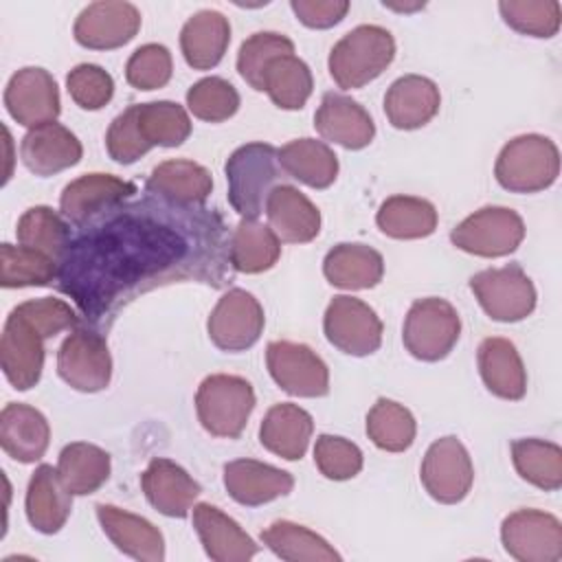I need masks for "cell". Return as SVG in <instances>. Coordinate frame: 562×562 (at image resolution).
<instances>
[{"label": "cell", "instance_id": "1", "mask_svg": "<svg viewBox=\"0 0 562 562\" xmlns=\"http://www.w3.org/2000/svg\"><path fill=\"white\" fill-rule=\"evenodd\" d=\"M200 206H178L162 198L116 206L61 257L59 281L90 321L112 312V303L136 296L171 279H213L217 237L213 217Z\"/></svg>", "mask_w": 562, "mask_h": 562}, {"label": "cell", "instance_id": "2", "mask_svg": "<svg viewBox=\"0 0 562 562\" xmlns=\"http://www.w3.org/2000/svg\"><path fill=\"white\" fill-rule=\"evenodd\" d=\"M395 57L391 31L378 24H360L345 33L327 57L331 79L342 90H358L378 79Z\"/></svg>", "mask_w": 562, "mask_h": 562}, {"label": "cell", "instance_id": "3", "mask_svg": "<svg viewBox=\"0 0 562 562\" xmlns=\"http://www.w3.org/2000/svg\"><path fill=\"white\" fill-rule=\"evenodd\" d=\"M224 171L228 180V202L241 220H257L266 209L268 195L283 178L279 149L259 140L237 147L228 156Z\"/></svg>", "mask_w": 562, "mask_h": 562}, {"label": "cell", "instance_id": "4", "mask_svg": "<svg viewBox=\"0 0 562 562\" xmlns=\"http://www.w3.org/2000/svg\"><path fill=\"white\" fill-rule=\"evenodd\" d=\"M494 176L512 193L544 191L560 176V151L549 136L520 134L503 145Z\"/></svg>", "mask_w": 562, "mask_h": 562}, {"label": "cell", "instance_id": "5", "mask_svg": "<svg viewBox=\"0 0 562 562\" xmlns=\"http://www.w3.org/2000/svg\"><path fill=\"white\" fill-rule=\"evenodd\" d=\"M252 384L241 375L211 373L195 393V413L202 428L213 437L237 439L255 411Z\"/></svg>", "mask_w": 562, "mask_h": 562}, {"label": "cell", "instance_id": "6", "mask_svg": "<svg viewBox=\"0 0 562 562\" xmlns=\"http://www.w3.org/2000/svg\"><path fill=\"white\" fill-rule=\"evenodd\" d=\"M461 336L457 307L439 296L417 299L404 318L402 342L406 351L422 362L443 360Z\"/></svg>", "mask_w": 562, "mask_h": 562}, {"label": "cell", "instance_id": "7", "mask_svg": "<svg viewBox=\"0 0 562 562\" xmlns=\"http://www.w3.org/2000/svg\"><path fill=\"white\" fill-rule=\"evenodd\" d=\"M468 285L492 321L518 323L536 310L533 281L518 263L481 270L470 277Z\"/></svg>", "mask_w": 562, "mask_h": 562}, {"label": "cell", "instance_id": "8", "mask_svg": "<svg viewBox=\"0 0 562 562\" xmlns=\"http://www.w3.org/2000/svg\"><path fill=\"white\" fill-rule=\"evenodd\" d=\"M522 217L507 206H483L461 220L452 233L450 241L476 257H505L512 255L525 239Z\"/></svg>", "mask_w": 562, "mask_h": 562}, {"label": "cell", "instance_id": "9", "mask_svg": "<svg viewBox=\"0 0 562 562\" xmlns=\"http://www.w3.org/2000/svg\"><path fill=\"white\" fill-rule=\"evenodd\" d=\"M44 340L48 336L40 325L15 305L2 327L0 336V367L9 384L18 391H29L42 378Z\"/></svg>", "mask_w": 562, "mask_h": 562}, {"label": "cell", "instance_id": "10", "mask_svg": "<svg viewBox=\"0 0 562 562\" xmlns=\"http://www.w3.org/2000/svg\"><path fill=\"white\" fill-rule=\"evenodd\" d=\"M382 321L364 301L338 294L323 316V331L329 345L349 356H371L382 345Z\"/></svg>", "mask_w": 562, "mask_h": 562}, {"label": "cell", "instance_id": "11", "mask_svg": "<svg viewBox=\"0 0 562 562\" xmlns=\"http://www.w3.org/2000/svg\"><path fill=\"white\" fill-rule=\"evenodd\" d=\"M419 479L437 503H461L474 483V465L461 439L448 435L432 441L424 454Z\"/></svg>", "mask_w": 562, "mask_h": 562}, {"label": "cell", "instance_id": "12", "mask_svg": "<svg viewBox=\"0 0 562 562\" xmlns=\"http://www.w3.org/2000/svg\"><path fill=\"white\" fill-rule=\"evenodd\" d=\"M503 549L518 562H558L562 522L542 509H516L501 522Z\"/></svg>", "mask_w": 562, "mask_h": 562}, {"label": "cell", "instance_id": "13", "mask_svg": "<svg viewBox=\"0 0 562 562\" xmlns=\"http://www.w3.org/2000/svg\"><path fill=\"white\" fill-rule=\"evenodd\" d=\"M266 364L270 378L294 397H323L329 393V369L325 360L303 342H268Z\"/></svg>", "mask_w": 562, "mask_h": 562}, {"label": "cell", "instance_id": "14", "mask_svg": "<svg viewBox=\"0 0 562 562\" xmlns=\"http://www.w3.org/2000/svg\"><path fill=\"white\" fill-rule=\"evenodd\" d=\"M266 316L261 303L246 290H228L211 310L206 331L211 342L222 351H246L263 331Z\"/></svg>", "mask_w": 562, "mask_h": 562}, {"label": "cell", "instance_id": "15", "mask_svg": "<svg viewBox=\"0 0 562 562\" xmlns=\"http://www.w3.org/2000/svg\"><path fill=\"white\" fill-rule=\"evenodd\" d=\"M57 373L75 391L97 393L112 380V356L101 334L75 329L57 351Z\"/></svg>", "mask_w": 562, "mask_h": 562}, {"label": "cell", "instance_id": "16", "mask_svg": "<svg viewBox=\"0 0 562 562\" xmlns=\"http://www.w3.org/2000/svg\"><path fill=\"white\" fill-rule=\"evenodd\" d=\"M140 11L125 0H99L81 9L72 35L90 50H112L132 42L140 29Z\"/></svg>", "mask_w": 562, "mask_h": 562}, {"label": "cell", "instance_id": "17", "mask_svg": "<svg viewBox=\"0 0 562 562\" xmlns=\"http://www.w3.org/2000/svg\"><path fill=\"white\" fill-rule=\"evenodd\" d=\"M4 108L13 121L29 130L53 123L61 112L55 77L40 66L20 68L4 88Z\"/></svg>", "mask_w": 562, "mask_h": 562}, {"label": "cell", "instance_id": "18", "mask_svg": "<svg viewBox=\"0 0 562 562\" xmlns=\"http://www.w3.org/2000/svg\"><path fill=\"white\" fill-rule=\"evenodd\" d=\"M134 193L136 187L132 182L112 173H86L64 187L59 195V211L70 224L86 226L121 206Z\"/></svg>", "mask_w": 562, "mask_h": 562}, {"label": "cell", "instance_id": "19", "mask_svg": "<svg viewBox=\"0 0 562 562\" xmlns=\"http://www.w3.org/2000/svg\"><path fill=\"white\" fill-rule=\"evenodd\" d=\"M140 487L149 505L169 518H184L200 496V483L176 461L156 457L140 474Z\"/></svg>", "mask_w": 562, "mask_h": 562}, {"label": "cell", "instance_id": "20", "mask_svg": "<svg viewBox=\"0 0 562 562\" xmlns=\"http://www.w3.org/2000/svg\"><path fill=\"white\" fill-rule=\"evenodd\" d=\"M316 132L345 149H364L375 136L371 114L351 97L340 92H325L314 114Z\"/></svg>", "mask_w": 562, "mask_h": 562}, {"label": "cell", "instance_id": "21", "mask_svg": "<svg viewBox=\"0 0 562 562\" xmlns=\"http://www.w3.org/2000/svg\"><path fill=\"white\" fill-rule=\"evenodd\" d=\"M81 140L59 123H44L31 127L20 143V158L35 176H55L75 167L81 160Z\"/></svg>", "mask_w": 562, "mask_h": 562}, {"label": "cell", "instance_id": "22", "mask_svg": "<svg viewBox=\"0 0 562 562\" xmlns=\"http://www.w3.org/2000/svg\"><path fill=\"white\" fill-rule=\"evenodd\" d=\"M224 487L235 503L259 507L288 496L294 487V476L257 459H235L224 465Z\"/></svg>", "mask_w": 562, "mask_h": 562}, {"label": "cell", "instance_id": "23", "mask_svg": "<svg viewBox=\"0 0 562 562\" xmlns=\"http://www.w3.org/2000/svg\"><path fill=\"white\" fill-rule=\"evenodd\" d=\"M97 518L103 533L121 553L138 562L165 560V538L147 518L108 503L97 505Z\"/></svg>", "mask_w": 562, "mask_h": 562}, {"label": "cell", "instance_id": "24", "mask_svg": "<svg viewBox=\"0 0 562 562\" xmlns=\"http://www.w3.org/2000/svg\"><path fill=\"white\" fill-rule=\"evenodd\" d=\"M193 527L213 562H246L259 551L239 522L211 503L193 505Z\"/></svg>", "mask_w": 562, "mask_h": 562}, {"label": "cell", "instance_id": "25", "mask_svg": "<svg viewBox=\"0 0 562 562\" xmlns=\"http://www.w3.org/2000/svg\"><path fill=\"white\" fill-rule=\"evenodd\" d=\"M441 105L439 88L422 75L395 79L384 94V114L395 130H419L430 123Z\"/></svg>", "mask_w": 562, "mask_h": 562}, {"label": "cell", "instance_id": "26", "mask_svg": "<svg viewBox=\"0 0 562 562\" xmlns=\"http://www.w3.org/2000/svg\"><path fill=\"white\" fill-rule=\"evenodd\" d=\"M72 496L75 494L61 481L57 468L48 463L37 465L29 479L24 501L31 527L46 536L57 533L72 512Z\"/></svg>", "mask_w": 562, "mask_h": 562}, {"label": "cell", "instance_id": "27", "mask_svg": "<svg viewBox=\"0 0 562 562\" xmlns=\"http://www.w3.org/2000/svg\"><path fill=\"white\" fill-rule=\"evenodd\" d=\"M268 226L279 241L307 244L321 233V211L292 184H279L266 202Z\"/></svg>", "mask_w": 562, "mask_h": 562}, {"label": "cell", "instance_id": "28", "mask_svg": "<svg viewBox=\"0 0 562 562\" xmlns=\"http://www.w3.org/2000/svg\"><path fill=\"white\" fill-rule=\"evenodd\" d=\"M50 443V426L44 413L29 404L9 402L0 413V446L20 463H35Z\"/></svg>", "mask_w": 562, "mask_h": 562}, {"label": "cell", "instance_id": "29", "mask_svg": "<svg viewBox=\"0 0 562 562\" xmlns=\"http://www.w3.org/2000/svg\"><path fill=\"white\" fill-rule=\"evenodd\" d=\"M479 373L487 391L501 400H522L527 393V371L516 345L492 336L479 345Z\"/></svg>", "mask_w": 562, "mask_h": 562}, {"label": "cell", "instance_id": "30", "mask_svg": "<svg viewBox=\"0 0 562 562\" xmlns=\"http://www.w3.org/2000/svg\"><path fill=\"white\" fill-rule=\"evenodd\" d=\"M147 191L178 206H202L213 191V178L206 167L187 158H173L151 169Z\"/></svg>", "mask_w": 562, "mask_h": 562}, {"label": "cell", "instance_id": "31", "mask_svg": "<svg viewBox=\"0 0 562 562\" xmlns=\"http://www.w3.org/2000/svg\"><path fill=\"white\" fill-rule=\"evenodd\" d=\"M312 432V415L296 404L281 402L270 406L263 415L259 426V441L268 452L285 461H299L307 452Z\"/></svg>", "mask_w": 562, "mask_h": 562}, {"label": "cell", "instance_id": "32", "mask_svg": "<svg viewBox=\"0 0 562 562\" xmlns=\"http://www.w3.org/2000/svg\"><path fill=\"white\" fill-rule=\"evenodd\" d=\"M231 44L228 18L213 9L193 13L180 31V50L193 70L215 68Z\"/></svg>", "mask_w": 562, "mask_h": 562}, {"label": "cell", "instance_id": "33", "mask_svg": "<svg viewBox=\"0 0 562 562\" xmlns=\"http://www.w3.org/2000/svg\"><path fill=\"white\" fill-rule=\"evenodd\" d=\"M323 274L334 288L369 290L382 281L384 259L367 244H338L325 255Z\"/></svg>", "mask_w": 562, "mask_h": 562}, {"label": "cell", "instance_id": "34", "mask_svg": "<svg viewBox=\"0 0 562 562\" xmlns=\"http://www.w3.org/2000/svg\"><path fill=\"white\" fill-rule=\"evenodd\" d=\"M283 173L312 189H327L338 178V156L316 138H294L279 149Z\"/></svg>", "mask_w": 562, "mask_h": 562}, {"label": "cell", "instance_id": "35", "mask_svg": "<svg viewBox=\"0 0 562 562\" xmlns=\"http://www.w3.org/2000/svg\"><path fill=\"white\" fill-rule=\"evenodd\" d=\"M439 222L432 202L415 195H391L386 198L378 213V228L393 239H422L435 233Z\"/></svg>", "mask_w": 562, "mask_h": 562}, {"label": "cell", "instance_id": "36", "mask_svg": "<svg viewBox=\"0 0 562 562\" xmlns=\"http://www.w3.org/2000/svg\"><path fill=\"white\" fill-rule=\"evenodd\" d=\"M261 540L288 562H340V553L323 536L292 520H274L261 531Z\"/></svg>", "mask_w": 562, "mask_h": 562}, {"label": "cell", "instance_id": "37", "mask_svg": "<svg viewBox=\"0 0 562 562\" xmlns=\"http://www.w3.org/2000/svg\"><path fill=\"white\" fill-rule=\"evenodd\" d=\"M110 454L88 441L66 443L57 459V472L75 496L94 494L110 479Z\"/></svg>", "mask_w": 562, "mask_h": 562}, {"label": "cell", "instance_id": "38", "mask_svg": "<svg viewBox=\"0 0 562 562\" xmlns=\"http://www.w3.org/2000/svg\"><path fill=\"white\" fill-rule=\"evenodd\" d=\"M281 257V241L274 231L257 220H241L231 235L228 259L237 272L259 274L270 270Z\"/></svg>", "mask_w": 562, "mask_h": 562}, {"label": "cell", "instance_id": "39", "mask_svg": "<svg viewBox=\"0 0 562 562\" xmlns=\"http://www.w3.org/2000/svg\"><path fill=\"white\" fill-rule=\"evenodd\" d=\"M512 461L522 481L555 492L562 487V448L553 441L527 437L512 441Z\"/></svg>", "mask_w": 562, "mask_h": 562}, {"label": "cell", "instance_id": "40", "mask_svg": "<svg viewBox=\"0 0 562 562\" xmlns=\"http://www.w3.org/2000/svg\"><path fill=\"white\" fill-rule=\"evenodd\" d=\"M134 114L138 132L149 149L178 147L191 134L189 112L176 101L134 103Z\"/></svg>", "mask_w": 562, "mask_h": 562}, {"label": "cell", "instance_id": "41", "mask_svg": "<svg viewBox=\"0 0 562 562\" xmlns=\"http://www.w3.org/2000/svg\"><path fill=\"white\" fill-rule=\"evenodd\" d=\"M314 88L310 66L292 55L277 57L263 75V92L281 110H301Z\"/></svg>", "mask_w": 562, "mask_h": 562}, {"label": "cell", "instance_id": "42", "mask_svg": "<svg viewBox=\"0 0 562 562\" xmlns=\"http://www.w3.org/2000/svg\"><path fill=\"white\" fill-rule=\"evenodd\" d=\"M367 435L384 452H404L415 441L417 422L404 404L380 397L367 413Z\"/></svg>", "mask_w": 562, "mask_h": 562}, {"label": "cell", "instance_id": "43", "mask_svg": "<svg viewBox=\"0 0 562 562\" xmlns=\"http://www.w3.org/2000/svg\"><path fill=\"white\" fill-rule=\"evenodd\" d=\"M15 237L20 246L40 250L61 263V257L70 244V228L57 211L40 204L22 213L18 220Z\"/></svg>", "mask_w": 562, "mask_h": 562}, {"label": "cell", "instance_id": "44", "mask_svg": "<svg viewBox=\"0 0 562 562\" xmlns=\"http://www.w3.org/2000/svg\"><path fill=\"white\" fill-rule=\"evenodd\" d=\"M61 263L40 250L26 246L2 244L0 246V285L2 288H29L48 285L59 277Z\"/></svg>", "mask_w": 562, "mask_h": 562}, {"label": "cell", "instance_id": "45", "mask_svg": "<svg viewBox=\"0 0 562 562\" xmlns=\"http://www.w3.org/2000/svg\"><path fill=\"white\" fill-rule=\"evenodd\" d=\"M294 53V42L277 31H259L241 42L237 53L239 77L257 92H263L266 68L283 55Z\"/></svg>", "mask_w": 562, "mask_h": 562}, {"label": "cell", "instance_id": "46", "mask_svg": "<svg viewBox=\"0 0 562 562\" xmlns=\"http://www.w3.org/2000/svg\"><path fill=\"white\" fill-rule=\"evenodd\" d=\"M503 22L520 35L553 37L560 31L562 7L558 0H503L498 2Z\"/></svg>", "mask_w": 562, "mask_h": 562}, {"label": "cell", "instance_id": "47", "mask_svg": "<svg viewBox=\"0 0 562 562\" xmlns=\"http://www.w3.org/2000/svg\"><path fill=\"white\" fill-rule=\"evenodd\" d=\"M187 108L200 121L222 123L239 110V92L222 77H204L187 90Z\"/></svg>", "mask_w": 562, "mask_h": 562}, {"label": "cell", "instance_id": "48", "mask_svg": "<svg viewBox=\"0 0 562 562\" xmlns=\"http://www.w3.org/2000/svg\"><path fill=\"white\" fill-rule=\"evenodd\" d=\"M173 72V59L167 46L162 44H143L138 46L127 64H125V79L136 90H158L169 83Z\"/></svg>", "mask_w": 562, "mask_h": 562}, {"label": "cell", "instance_id": "49", "mask_svg": "<svg viewBox=\"0 0 562 562\" xmlns=\"http://www.w3.org/2000/svg\"><path fill=\"white\" fill-rule=\"evenodd\" d=\"M314 463L329 481L353 479L362 470V450L338 435H318L314 443Z\"/></svg>", "mask_w": 562, "mask_h": 562}, {"label": "cell", "instance_id": "50", "mask_svg": "<svg viewBox=\"0 0 562 562\" xmlns=\"http://www.w3.org/2000/svg\"><path fill=\"white\" fill-rule=\"evenodd\" d=\"M66 88L81 110H101L112 101L114 79L97 64H79L68 72Z\"/></svg>", "mask_w": 562, "mask_h": 562}, {"label": "cell", "instance_id": "51", "mask_svg": "<svg viewBox=\"0 0 562 562\" xmlns=\"http://www.w3.org/2000/svg\"><path fill=\"white\" fill-rule=\"evenodd\" d=\"M105 149H108L110 158L119 165H132L149 151V147L145 145V140L138 132L134 105L125 108L110 123V127L105 132Z\"/></svg>", "mask_w": 562, "mask_h": 562}, {"label": "cell", "instance_id": "52", "mask_svg": "<svg viewBox=\"0 0 562 562\" xmlns=\"http://www.w3.org/2000/svg\"><path fill=\"white\" fill-rule=\"evenodd\" d=\"M347 0H292L290 9L307 29H331L349 11Z\"/></svg>", "mask_w": 562, "mask_h": 562}, {"label": "cell", "instance_id": "53", "mask_svg": "<svg viewBox=\"0 0 562 562\" xmlns=\"http://www.w3.org/2000/svg\"><path fill=\"white\" fill-rule=\"evenodd\" d=\"M386 9H393V11H404V13H411V11H419V9H424L426 4L424 2H413V4H397V2H382Z\"/></svg>", "mask_w": 562, "mask_h": 562}]
</instances>
